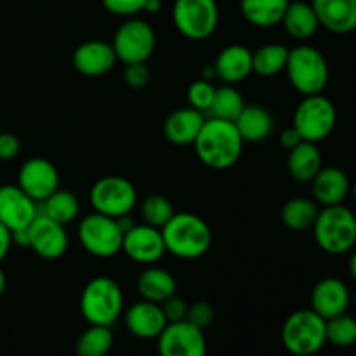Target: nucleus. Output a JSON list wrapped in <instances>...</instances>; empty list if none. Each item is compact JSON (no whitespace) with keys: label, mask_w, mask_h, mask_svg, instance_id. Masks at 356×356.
I'll return each instance as SVG.
<instances>
[{"label":"nucleus","mask_w":356,"mask_h":356,"mask_svg":"<svg viewBox=\"0 0 356 356\" xmlns=\"http://www.w3.org/2000/svg\"><path fill=\"white\" fill-rule=\"evenodd\" d=\"M101 2L108 13L124 17H132L143 13L146 6V0H101Z\"/></svg>","instance_id":"obj_38"},{"label":"nucleus","mask_w":356,"mask_h":356,"mask_svg":"<svg viewBox=\"0 0 356 356\" xmlns=\"http://www.w3.org/2000/svg\"><path fill=\"white\" fill-rule=\"evenodd\" d=\"M113 346V332L110 327L90 325L76 339V356H106Z\"/></svg>","instance_id":"obj_32"},{"label":"nucleus","mask_w":356,"mask_h":356,"mask_svg":"<svg viewBox=\"0 0 356 356\" xmlns=\"http://www.w3.org/2000/svg\"><path fill=\"white\" fill-rule=\"evenodd\" d=\"M351 195H353V198H355V202H356V179H355V183L351 184Z\"/></svg>","instance_id":"obj_48"},{"label":"nucleus","mask_w":356,"mask_h":356,"mask_svg":"<svg viewBox=\"0 0 356 356\" xmlns=\"http://www.w3.org/2000/svg\"><path fill=\"white\" fill-rule=\"evenodd\" d=\"M125 83L132 89H143L149 83L152 79V72L146 66V63H134V65H127L124 73Z\"/></svg>","instance_id":"obj_39"},{"label":"nucleus","mask_w":356,"mask_h":356,"mask_svg":"<svg viewBox=\"0 0 356 356\" xmlns=\"http://www.w3.org/2000/svg\"><path fill=\"white\" fill-rule=\"evenodd\" d=\"M205 117L202 111L195 108H181V110L172 111L163 122V134L172 145L188 146L193 145L204 125Z\"/></svg>","instance_id":"obj_23"},{"label":"nucleus","mask_w":356,"mask_h":356,"mask_svg":"<svg viewBox=\"0 0 356 356\" xmlns=\"http://www.w3.org/2000/svg\"><path fill=\"white\" fill-rule=\"evenodd\" d=\"M289 49L282 44H268L252 52V72L261 76H273L287 66Z\"/></svg>","instance_id":"obj_31"},{"label":"nucleus","mask_w":356,"mask_h":356,"mask_svg":"<svg viewBox=\"0 0 356 356\" xmlns=\"http://www.w3.org/2000/svg\"><path fill=\"white\" fill-rule=\"evenodd\" d=\"M243 108H245V103H243L242 94L233 86L225 83L222 87L216 89L214 99H212L211 108H209V113L214 118L235 122L238 118V115L242 113Z\"/></svg>","instance_id":"obj_33"},{"label":"nucleus","mask_w":356,"mask_h":356,"mask_svg":"<svg viewBox=\"0 0 356 356\" xmlns=\"http://www.w3.org/2000/svg\"><path fill=\"white\" fill-rule=\"evenodd\" d=\"M301 141H302V138L299 136V132L296 131L294 127L285 129V131L282 132V136H280V145L284 146L287 152H291L292 148H296V146H298Z\"/></svg>","instance_id":"obj_42"},{"label":"nucleus","mask_w":356,"mask_h":356,"mask_svg":"<svg viewBox=\"0 0 356 356\" xmlns=\"http://www.w3.org/2000/svg\"><path fill=\"white\" fill-rule=\"evenodd\" d=\"M320 209L315 200L309 198H292L282 209V222L294 232L312 228Z\"/></svg>","instance_id":"obj_30"},{"label":"nucleus","mask_w":356,"mask_h":356,"mask_svg":"<svg viewBox=\"0 0 356 356\" xmlns=\"http://www.w3.org/2000/svg\"><path fill=\"white\" fill-rule=\"evenodd\" d=\"M156 341L159 356H207L204 330L197 329L186 320L167 323Z\"/></svg>","instance_id":"obj_12"},{"label":"nucleus","mask_w":356,"mask_h":356,"mask_svg":"<svg viewBox=\"0 0 356 356\" xmlns=\"http://www.w3.org/2000/svg\"><path fill=\"white\" fill-rule=\"evenodd\" d=\"M214 316H216L214 308H212L209 302L198 301L188 308L186 322H190L191 325H195L197 329L205 330L212 325V322H214Z\"/></svg>","instance_id":"obj_37"},{"label":"nucleus","mask_w":356,"mask_h":356,"mask_svg":"<svg viewBox=\"0 0 356 356\" xmlns=\"http://www.w3.org/2000/svg\"><path fill=\"white\" fill-rule=\"evenodd\" d=\"M214 94H216V87L212 86L209 80H197L190 86L188 89V101H190V106L195 108L198 111H209L211 108L212 99H214Z\"/></svg>","instance_id":"obj_36"},{"label":"nucleus","mask_w":356,"mask_h":356,"mask_svg":"<svg viewBox=\"0 0 356 356\" xmlns=\"http://www.w3.org/2000/svg\"><path fill=\"white\" fill-rule=\"evenodd\" d=\"M282 24H284L285 31L296 40H308L320 28L318 17L313 10L312 3L302 2V0L289 3Z\"/></svg>","instance_id":"obj_28"},{"label":"nucleus","mask_w":356,"mask_h":356,"mask_svg":"<svg viewBox=\"0 0 356 356\" xmlns=\"http://www.w3.org/2000/svg\"><path fill=\"white\" fill-rule=\"evenodd\" d=\"M79 198L72 191L59 190V188L51 197H47L38 205V212L40 214L47 216L52 221L59 222V225H70L72 221H75L76 216H79Z\"/></svg>","instance_id":"obj_29"},{"label":"nucleus","mask_w":356,"mask_h":356,"mask_svg":"<svg viewBox=\"0 0 356 356\" xmlns=\"http://www.w3.org/2000/svg\"><path fill=\"white\" fill-rule=\"evenodd\" d=\"M38 214V204L17 184L0 186V222L10 233L24 229Z\"/></svg>","instance_id":"obj_16"},{"label":"nucleus","mask_w":356,"mask_h":356,"mask_svg":"<svg viewBox=\"0 0 356 356\" xmlns=\"http://www.w3.org/2000/svg\"><path fill=\"white\" fill-rule=\"evenodd\" d=\"M155 44L156 37L153 28L146 21L131 17L118 26L111 47L117 56V61L134 65V63L148 61L155 51Z\"/></svg>","instance_id":"obj_11"},{"label":"nucleus","mask_w":356,"mask_h":356,"mask_svg":"<svg viewBox=\"0 0 356 356\" xmlns=\"http://www.w3.org/2000/svg\"><path fill=\"white\" fill-rule=\"evenodd\" d=\"M165 250L181 259H198L212 243V233L207 222L190 212H179L162 228Z\"/></svg>","instance_id":"obj_2"},{"label":"nucleus","mask_w":356,"mask_h":356,"mask_svg":"<svg viewBox=\"0 0 356 356\" xmlns=\"http://www.w3.org/2000/svg\"><path fill=\"white\" fill-rule=\"evenodd\" d=\"M136 285H138L139 294H141L145 301L156 302V305H162L165 299L176 294L177 289V284L172 275L167 270H163V268L156 266H148L146 270H143Z\"/></svg>","instance_id":"obj_25"},{"label":"nucleus","mask_w":356,"mask_h":356,"mask_svg":"<svg viewBox=\"0 0 356 356\" xmlns=\"http://www.w3.org/2000/svg\"><path fill=\"white\" fill-rule=\"evenodd\" d=\"M21 149L19 139L10 132H2L0 134V160H13L16 159Z\"/></svg>","instance_id":"obj_41"},{"label":"nucleus","mask_w":356,"mask_h":356,"mask_svg":"<svg viewBox=\"0 0 356 356\" xmlns=\"http://www.w3.org/2000/svg\"><path fill=\"white\" fill-rule=\"evenodd\" d=\"M160 306H162V312L163 315H165L167 323H176L186 320L188 308H190V306L186 305V301H184L183 298H177L176 294L170 296L169 299H165Z\"/></svg>","instance_id":"obj_40"},{"label":"nucleus","mask_w":356,"mask_h":356,"mask_svg":"<svg viewBox=\"0 0 356 356\" xmlns=\"http://www.w3.org/2000/svg\"><path fill=\"white\" fill-rule=\"evenodd\" d=\"M235 125L243 143H259L264 141L273 131V117L266 108L250 104L243 108L235 120Z\"/></svg>","instance_id":"obj_27"},{"label":"nucleus","mask_w":356,"mask_h":356,"mask_svg":"<svg viewBox=\"0 0 356 356\" xmlns=\"http://www.w3.org/2000/svg\"><path fill=\"white\" fill-rule=\"evenodd\" d=\"M79 240L92 256L113 257L122 250L124 232L115 218L94 212L80 221Z\"/></svg>","instance_id":"obj_10"},{"label":"nucleus","mask_w":356,"mask_h":356,"mask_svg":"<svg viewBox=\"0 0 356 356\" xmlns=\"http://www.w3.org/2000/svg\"><path fill=\"white\" fill-rule=\"evenodd\" d=\"M124 320L129 332L139 339H156L167 327L162 306L145 299L132 305L125 313Z\"/></svg>","instance_id":"obj_20"},{"label":"nucleus","mask_w":356,"mask_h":356,"mask_svg":"<svg viewBox=\"0 0 356 356\" xmlns=\"http://www.w3.org/2000/svg\"><path fill=\"white\" fill-rule=\"evenodd\" d=\"M282 343L294 356H313L327 344V320L309 309H298L282 327Z\"/></svg>","instance_id":"obj_4"},{"label":"nucleus","mask_w":356,"mask_h":356,"mask_svg":"<svg viewBox=\"0 0 356 356\" xmlns=\"http://www.w3.org/2000/svg\"><path fill=\"white\" fill-rule=\"evenodd\" d=\"M323 167V156L316 143L301 141L289 152L287 169L289 174L299 183H312L313 177Z\"/></svg>","instance_id":"obj_24"},{"label":"nucleus","mask_w":356,"mask_h":356,"mask_svg":"<svg viewBox=\"0 0 356 356\" xmlns=\"http://www.w3.org/2000/svg\"><path fill=\"white\" fill-rule=\"evenodd\" d=\"M312 190L316 204L330 207L344 204L351 193V183L348 174L339 167H322L312 179Z\"/></svg>","instance_id":"obj_21"},{"label":"nucleus","mask_w":356,"mask_h":356,"mask_svg":"<svg viewBox=\"0 0 356 356\" xmlns=\"http://www.w3.org/2000/svg\"><path fill=\"white\" fill-rule=\"evenodd\" d=\"M162 10V0H146L145 13L159 14Z\"/></svg>","instance_id":"obj_44"},{"label":"nucleus","mask_w":356,"mask_h":356,"mask_svg":"<svg viewBox=\"0 0 356 356\" xmlns=\"http://www.w3.org/2000/svg\"><path fill=\"white\" fill-rule=\"evenodd\" d=\"M122 250L134 263L148 264V266L159 263L167 252L162 229L153 228L149 225H134L129 232L124 233Z\"/></svg>","instance_id":"obj_14"},{"label":"nucleus","mask_w":356,"mask_h":356,"mask_svg":"<svg viewBox=\"0 0 356 356\" xmlns=\"http://www.w3.org/2000/svg\"><path fill=\"white\" fill-rule=\"evenodd\" d=\"M289 3V0H240V13L252 26L271 28L282 23Z\"/></svg>","instance_id":"obj_26"},{"label":"nucleus","mask_w":356,"mask_h":356,"mask_svg":"<svg viewBox=\"0 0 356 356\" xmlns=\"http://www.w3.org/2000/svg\"><path fill=\"white\" fill-rule=\"evenodd\" d=\"M174 214L176 212H174L172 204L162 195H152V197L145 198V202L141 204L143 221H145V225L153 226V228L162 229Z\"/></svg>","instance_id":"obj_34"},{"label":"nucleus","mask_w":356,"mask_h":356,"mask_svg":"<svg viewBox=\"0 0 356 356\" xmlns=\"http://www.w3.org/2000/svg\"><path fill=\"white\" fill-rule=\"evenodd\" d=\"M327 343L337 348H350L356 343V320L343 315L327 320Z\"/></svg>","instance_id":"obj_35"},{"label":"nucleus","mask_w":356,"mask_h":356,"mask_svg":"<svg viewBox=\"0 0 356 356\" xmlns=\"http://www.w3.org/2000/svg\"><path fill=\"white\" fill-rule=\"evenodd\" d=\"M117 63L111 44L103 40H87L73 52V68L86 76H101Z\"/></svg>","instance_id":"obj_19"},{"label":"nucleus","mask_w":356,"mask_h":356,"mask_svg":"<svg viewBox=\"0 0 356 356\" xmlns=\"http://www.w3.org/2000/svg\"><path fill=\"white\" fill-rule=\"evenodd\" d=\"M355 302H356V292H355Z\"/></svg>","instance_id":"obj_49"},{"label":"nucleus","mask_w":356,"mask_h":356,"mask_svg":"<svg viewBox=\"0 0 356 356\" xmlns=\"http://www.w3.org/2000/svg\"><path fill=\"white\" fill-rule=\"evenodd\" d=\"M337 124V110L323 94L305 96L294 111V125L302 141L316 143L329 138Z\"/></svg>","instance_id":"obj_7"},{"label":"nucleus","mask_w":356,"mask_h":356,"mask_svg":"<svg viewBox=\"0 0 356 356\" xmlns=\"http://www.w3.org/2000/svg\"><path fill=\"white\" fill-rule=\"evenodd\" d=\"M312 228L320 249L330 256L351 252L356 247V214L346 205L320 209Z\"/></svg>","instance_id":"obj_3"},{"label":"nucleus","mask_w":356,"mask_h":356,"mask_svg":"<svg viewBox=\"0 0 356 356\" xmlns=\"http://www.w3.org/2000/svg\"><path fill=\"white\" fill-rule=\"evenodd\" d=\"M124 294L120 285L108 277H96L80 296V312L90 325L111 327L122 315Z\"/></svg>","instance_id":"obj_6"},{"label":"nucleus","mask_w":356,"mask_h":356,"mask_svg":"<svg viewBox=\"0 0 356 356\" xmlns=\"http://www.w3.org/2000/svg\"><path fill=\"white\" fill-rule=\"evenodd\" d=\"M214 68L218 79L228 86H235L252 73V52L245 45H228L216 58Z\"/></svg>","instance_id":"obj_22"},{"label":"nucleus","mask_w":356,"mask_h":356,"mask_svg":"<svg viewBox=\"0 0 356 356\" xmlns=\"http://www.w3.org/2000/svg\"><path fill=\"white\" fill-rule=\"evenodd\" d=\"M172 21L183 37L190 40H207L219 24V7L216 0H174Z\"/></svg>","instance_id":"obj_8"},{"label":"nucleus","mask_w":356,"mask_h":356,"mask_svg":"<svg viewBox=\"0 0 356 356\" xmlns=\"http://www.w3.org/2000/svg\"><path fill=\"white\" fill-rule=\"evenodd\" d=\"M351 294L348 285L339 278H323L313 287L312 309L318 313L323 320H330L348 312Z\"/></svg>","instance_id":"obj_17"},{"label":"nucleus","mask_w":356,"mask_h":356,"mask_svg":"<svg viewBox=\"0 0 356 356\" xmlns=\"http://www.w3.org/2000/svg\"><path fill=\"white\" fill-rule=\"evenodd\" d=\"M89 200L94 212L118 219L131 214L138 204V191L127 177L106 176L92 184Z\"/></svg>","instance_id":"obj_9"},{"label":"nucleus","mask_w":356,"mask_h":356,"mask_svg":"<svg viewBox=\"0 0 356 356\" xmlns=\"http://www.w3.org/2000/svg\"><path fill=\"white\" fill-rule=\"evenodd\" d=\"M348 268H350V273L351 277L356 280V247L353 249V252H351L350 256V263H348Z\"/></svg>","instance_id":"obj_46"},{"label":"nucleus","mask_w":356,"mask_h":356,"mask_svg":"<svg viewBox=\"0 0 356 356\" xmlns=\"http://www.w3.org/2000/svg\"><path fill=\"white\" fill-rule=\"evenodd\" d=\"M6 287H7V278H6V273L2 271V268H0V296L6 292Z\"/></svg>","instance_id":"obj_47"},{"label":"nucleus","mask_w":356,"mask_h":356,"mask_svg":"<svg viewBox=\"0 0 356 356\" xmlns=\"http://www.w3.org/2000/svg\"><path fill=\"white\" fill-rule=\"evenodd\" d=\"M202 79L209 80V82H211V80H214V79H218V73H216L214 65H209V66H205L204 70H202Z\"/></svg>","instance_id":"obj_45"},{"label":"nucleus","mask_w":356,"mask_h":356,"mask_svg":"<svg viewBox=\"0 0 356 356\" xmlns=\"http://www.w3.org/2000/svg\"><path fill=\"white\" fill-rule=\"evenodd\" d=\"M285 72L289 82L302 96L322 94L329 83V63L313 45H298L291 49Z\"/></svg>","instance_id":"obj_5"},{"label":"nucleus","mask_w":356,"mask_h":356,"mask_svg":"<svg viewBox=\"0 0 356 356\" xmlns=\"http://www.w3.org/2000/svg\"><path fill=\"white\" fill-rule=\"evenodd\" d=\"M28 238H30V249L42 259H59L68 250V233L65 225L52 221L40 212L28 226Z\"/></svg>","instance_id":"obj_13"},{"label":"nucleus","mask_w":356,"mask_h":356,"mask_svg":"<svg viewBox=\"0 0 356 356\" xmlns=\"http://www.w3.org/2000/svg\"><path fill=\"white\" fill-rule=\"evenodd\" d=\"M10 245H13V235H10L9 229L0 222V263L6 259V256L9 254Z\"/></svg>","instance_id":"obj_43"},{"label":"nucleus","mask_w":356,"mask_h":356,"mask_svg":"<svg viewBox=\"0 0 356 356\" xmlns=\"http://www.w3.org/2000/svg\"><path fill=\"white\" fill-rule=\"evenodd\" d=\"M17 186L37 204L51 197L59 188V174L54 163L45 159H30L21 165Z\"/></svg>","instance_id":"obj_15"},{"label":"nucleus","mask_w":356,"mask_h":356,"mask_svg":"<svg viewBox=\"0 0 356 356\" xmlns=\"http://www.w3.org/2000/svg\"><path fill=\"white\" fill-rule=\"evenodd\" d=\"M193 146L197 156L205 167L226 170L238 162L243 139L236 131L235 122L211 117L205 118Z\"/></svg>","instance_id":"obj_1"},{"label":"nucleus","mask_w":356,"mask_h":356,"mask_svg":"<svg viewBox=\"0 0 356 356\" xmlns=\"http://www.w3.org/2000/svg\"><path fill=\"white\" fill-rule=\"evenodd\" d=\"M320 26L330 33L348 35L356 30V0H312Z\"/></svg>","instance_id":"obj_18"}]
</instances>
